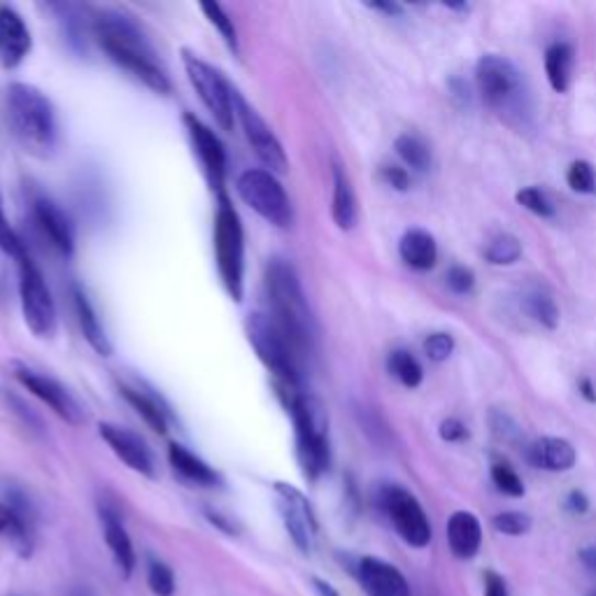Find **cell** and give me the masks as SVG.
Returning <instances> with one entry per match:
<instances>
[{
	"mask_svg": "<svg viewBox=\"0 0 596 596\" xmlns=\"http://www.w3.org/2000/svg\"><path fill=\"white\" fill-rule=\"evenodd\" d=\"M475 82L483 101L492 110H510L522 93V77L508 59L496 54H485L475 66Z\"/></svg>",
	"mask_w": 596,
	"mask_h": 596,
	"instance_id": "cell-11",
	"label": "cell"
},
{
	"mask_svg": "<svg viewBox=\"0 0 596 596\" xmlns=\"http://www.w3.org/2000/svg\"><path fill=\"white\" fill-rule=\"evenodd\" d=\"M245 334L259 361L273 373L278 394L282 401L294 396L301 390V363L303 359L294 350L290 338L268 313H252L245 319Z\"/></svg>",
	"mask_w": 596,
	"mask_h": 596,
	"instance_id": "cell-5",
	"label": "cell"
},
{
	"mask_svg": "<svg viewBox=\"0 0 596 596\" xmlns=\"http://www.w3.org/2000/svg\"><path fill=\"white\" fill-rule=\"evenodd\" d=\"M99 434L108 443V448L114 452V457H117L120 461H124V464L131 471H136L140 475H145V477L157 475L154 454H151V450L147 448V443L136 431H131V429L120 427V425H110V421H105V425L99 427Z\"/></svg>",
	"mask_w": 596,
	"mask_h": 596,
	"instance_id": "cell-16",
	"label": "cell"
},
{
	"mask_svg": "<svg viewBox=\"0 0 596 596\" xmlns=\"http://www.w3.org/2000/svg\"><path fill=\"white\" fill-rule=\"evenodd\" d=\"M68 596H95V594L91 589H87V587H75V589H70Z\"/></svg>",
	"mask_w": 596,
	"mask_h": 596,
	"instance_id": "cell-53",
	"label": "cell"
},
{
	"mask_svg": "<svg viewBox=\"0 0 596 596\" xmlns=\"http://www.w3.org/2000/svg\"><path fill=\"white\" fill-rule=\"evenodd\" d=\"M492 527L504 536H525L531 529V517L520 510H506L492 517Z\"/></svg>",
	"mask_w": 596,
	"mask_h": 596,
	"instance_id": "cell-39",
	"label": "cell"
},
{
	"mask_svg": "<svg viewBox=\"0 0 596 596\" xmlns=\"http://www.w3.org/2000/svg\"><path fill=\"white\" fill-rule=\"evenodd\" d=\"M446 282H448L452 294L466 296L473 292V286H475V273L466 266H452L446 275Z\"/></svg>",
	"mask_w": 596,
	"mask_h": 596,
	"instance_id": "cell-43",
	"label": "cell"
},
{
	"mask_svg": "<svg viewBox=\"0 0 596 596\" xmlns=\"http://www.w3.org/2000/svg\"><path fill=\"white\" fill-rule=\"evenodd\" d=\"M355 575L369 596H413L406 575L380 556H361Z\"/></svg>",
	"mask_w": 596,
	"mask_h": 596,
	"instance_id": "cell-17",
	"label": "cell"
},
{
	"mask_svg": "<svg viewBox=\"0 0 596 596\" xmlns=\"http://www.w3.org/2000/svg\"><path fill=\"white\" fill-rule=\"evenodd\" d=\"M12 375L14 380L22 384L24 390H29L35 398H41L45 406H49L61 419H66L68 425L77 427L87 419L85 411L77 398L64 387L59 380H54L41 371H35L22 361H12Z\"/></svg>",
	"mask_w": 596,
	"mask_h": 596,
	"instance_id": "cell-13",
	"label": "cell"
},
{
	"mask_svg": "<svg viewBox=\"0 0 596 596\" xmlns=\"http://www.w3.org/2000/svg\"><path fill=\"white\" fill-rule=\"evenodd\" d=\"M91 31L93 41L99 43L112 64L136 77L154 93H170L172 85L159 54L154 52L143 29L133 22V16L120 10H103L95 14Z\"/></svg>",
	"mask_w": 596,
	"mask_h": 596,
	"instance_id": "cell-1",
	"label": "cell"
},
{
	"mask_svg": "<svg viewBox=\"0 0 596 596\" xmlns=\"http://www.w3.org/2000/svg\"><path fill=\"white\" fill-rule=\"evenodd\" d=\"M72 305H75L77 324H80V331H82L85 340L89 342V348L93 352H99L101 357H110L112 355V342L108 338L105 326L101 324V317H99V313H95V307L89 301L87 292L77 284L72 286Z\"/></svg>",
	"mask_w": 596,
	"mask_h": 596,
	"instance_id": "cell-23",
	"label": "cell"
},
{
	"mask_svg": "<svg viewBox=\"0 0 596 596\" xmlns=\"http://www.w3.org/2000/svg\"><path fill=\"white\" fill-rule=\"evenodd\" d=\"M101 525H103L105 543L114 556V564H117L124 578H131L133 571H136L138 556H136V550H133V541L122 522L117 508L101 504Z\"/></svg>",
	"mask_w": 596,
	"mask_h": 596,
	"instance_id": "cell-20",
	"label": "cell"
},
{
	"mask_svg": "<svg viewBox=\"0 0 596 596\" xmlns=\"http://www.w3.org/2000/svg\"><path fill=\"white\" fill-rule=\"evenodd\" d=\"M205 515H207V520H210V522H213V525H215L217 529H222L224 533H236V527H234V525H230V522L226 520V517H222L220 513H213V510H207Z\"/></svg>",
	"mask_w": 596,
	"mask_h": 596,
	"instance_id": "cell-49",
	"label": "cell"
},
{
	"mask_svg": "<svg viewBox=\"0 0 596 596\" xmlns=\"http://www.w3.org/2000/svg\"><path fill=\"white\" fill-rule=\"evenodd\" d=\"M394 149L401 157V161L408 168L417 172H425L431 168V149L421 138L411 136V133H403V136L394 140Z\"/></svg>",
	"mask_w": 596,
	"mask_h": 596,
	"instance_id": "cell-31",
	"label": "cell"
},
{
	"mask_svg": "<svg viewBox=\"0 0 596 596\" xmlns=\"http://www.w3.org/2000/svg\"><path fill=\"white\" fill-rule=\"evenodd\" d=\"M525 454L533 469H543L552 473L571 471L575 466V461H578V452H575L571 440L560 436H543L533 440Z\"/></svg>",
	"mask_w": 596,
	"mask_h": 596,
	"instance_id": "cell-21",
	"label": "cell"
},
{
	"mask_svg": "<svg viewBox=\"0 0 596 596\" xmlns=\"http://www.w3.org/2000/svg\"><path fill=\"white\" fill-rule=\"evenodd\" d=\"M566 184L575 191V194H583V196H589L596 191V172L592 168L589 161H573L566 170Z\"/></svg>",
	"mask_w": 596,
	"mask_h": 596,
	"instance_id": "cell-38",
	"label": "cell"
},
{
	"mask_svg": "<svg viewBox=\"0 0 596 596\" xmlns=\"http://www.w3.org/2000/svg\"><path fill=\"white\" fill-rule=\"evenodd\" d=\"M182 64L191 87L199 93L201 103L215 117V124L222 131H234L236 126V87L230 85L224 72L213 64H207L203 56L191 49H182Z\"/></svg>",
	"mask_w": 596,
	"mask_h": 596,
	"instance_id": "cell-7",
	"label": "cell"
},
{
	"mask_svg": "<svg viewBox=\"0 0 596 596\" xmlns=\"http://www.w3.org/2000/svg\"><path fill=\"white\" fill-rule=\"evenodd\" d=\"M213 247L224 290L240 303L245 296V230L238 210L226 194H217Z\"/></svg>",
	"mask_w": 596,
	"mask_h": 596,
	"instance_id": "cell-6",
	"label": "cell"
},
{
	"mask_svg": "<svg viewBox=\"0 0 596 596\" xmlns=\"http://www.w3.org/2000/svg\"><path fill=\"white\" fill-rule=\"evenodd\" d=\"M120 390L124 398L133 406V411L145 419V425L151 431H157L161 436L168 431L170 415H168V408L161 403V398H157V394H151L145 387H131V384H122Z\"/></svg>",
	"mask_w": 596,
	"mask_h": 596,
	"instance_id": "cell-26",
	"label": "cell"
},
{
	"mask_svg": "<svg viewBox=\"0 0 596 596\" xmlns=\"http://www.w3.org/2000/svg\"><path fill=\"white\" fill-rule=\"evenodd\" d=\"M578 392L587 403H596V387H594V382L589 378L578 380Z\"/></svg>",
	"mask_w": 596,
	"mask_h": 596,
	"instance_id": "cell-50",
	"label": "cell"
},
{
	"mask_svg": "<svg viewBox=\"0 0 596 596\" xmlns=\"http://www.w3.org/2000/svg\"><path fill=\"white\" fill-rule=\"evenodd\" d=\"M446 8L448 10H457V12H469L471 5H466V3H446Z\"/></svg>",
	"mask_w": 596,
	"mask_h": 596,
	"instance_id": "cell-54",
	"label": "cell"
},
{
	"mask_svg": "<svg viewBox=\"0 0 596 596\" xmlns=\"http://www.w3.org/2000/svg\"><path fill=\"white\" fill-rule=\"evenodd\" d=\"M575 52L569 43H554L546 52V75L548 82L556 93H566L573 77Z\"/></svg>",
	"mask_w": 596,
	"mask_h": 596,
	"instance_id": "cell-29",
	"label": "cell"
},
{
	"mask_svg": "<svg viewBox=\"0 0 596 596\" xmlns=\"http://www.w3.org/2000/svg\"><path fill=\"white\" fill-rule=\"evenodd\" d=\"M273 490H275V504H278L280 517H282L286 533H290L292 538V543L303 554H311L317 546V536H319V525H317V517L311 502H307V496L294 485L275 483Z\"/></svg>",
	"mask_w": 596,
	"mask_h": 596,
	"instance_id": "cell-12",
	"label": "cell"
},
{
	"mask_svg": "<svg viewBox=\"0 0 596 596\" xmlns=\"http://www.w3.org/2000/svg\"><path fill=\"white\" fill-rule=\"evenodd\" d=\"M438 436L443 438L446 443H461V440L469 438V427L461 419H457V417H448V419L440 421Z\"/></svg>",
	"mask_w": 596,
	"mask_h": 596,
	"instance_id": "cell-44",
	"label": "cell"
},
{
	"mask_svg": "<svg viewBox=\"0 0 596 596\" xmlns=\"http://www.w3.org/2000/svg\"><path fill=\"white\" fill-rule=\"evenodd\" d=\"M147 585L154 596H172L176 594V573L161 560H149L147 566Z\"/></svg>",
	"mask_w": 596,
	"mask_h": 596,
	"instance_id": "cell-36",
	"label": "cell"
},
{
	"mask_svg": "<svg viewBox=\"0 0 596 596\" xmlns=\"http://www.w3.org/2000/svg\"><path fill=\"white\" fill-rule=\"evenodd\" d=\"M522 305H525V313H527L533 322H538L541 326H546V329L554 331L556 326H560V319H562L560 307H556V303H554L550 296H546V294H541V292H533V294H527V296L522 299Z\"/></svg>",
	"mask_w": 596,
	"mask_h": 596,
	"instance_id": "cell-32",
	"label": "cell"
},
{
	"mask_svg": "<svg viewBox=\"0 0 596 596\" xmlns=\"http://www.w3.org/2000/svg\"><path fill=\"white\" fill-rule=\"evenodd\" d=\"M33 215L49 243L59 249L64 257H70L75 252V230L64 210L47 196H35Z\"/></svg>",
	"mask_w": 596,
	"mask_h": 596,
	"instance_id": "cell-19",
	"label": "cell"
},
{
	"mask_svg": "<svg viewBox=\"0 0 596 596\" xmlns=\"http://www.w3.org/2000/svg\"><path fill=\"white\" fill-rule=\"evenodd\" d=\"M522 257V243L510 234H502L490 240L485 247V259L492 266H513Z\"/></svg>",
	"mask_w": 596,
	"mask_h": 596,
	"instance_id": "cell-33",
	"label": "cell"
},
{
	"mask_svg": "<svg viewBox=\"0 0 596 596\" xmlns=\"http://www.w3.org/2000/svg\"><path fill=\"white\" fill-rule=\"evenodd\" d=\"M284 406L294 421V446L301 473L307 483H317L331 466L329 415L319 398L305 392L286 398Z\"/></svg>",
	"mask_w": 596,
	"mask_h": 596,
	"instance_id": "cell-4",
	"label": "cell"
},
{
	"mask_svg": "<svg viewBox=\"0 0 596 596\" xmlns=\"http://www.w3.org/2000/svg\"><path fill=\"white\" fill-rule=\"evenodd\" d=\"M380 178L382 182L396 189V191H408L411 189V176H408V170L406 168H401V166H382L380 170Z\"/></svg>",
	"mask_w": 596,
	"mask_h": 596,
	"instance_id": "cell-45",
	"label": "cell"
},
{
	"mask_svg": "<svg viewBox=\"0 0 596 596\" xmlns=\"http://www.w3.org/2000/svg\"><path fill=\"white\" fill-rule=\"evenodd\" d=\"M236 122H240L245 138L257 154V159L271 170L273 176L275 172L290 170V159H286V151L273 128L268 126L261 114L243 99L240 91H236Z\"/></svg>",
	"mask_w": 596,
	"mask_h": 596,
	"instance_id": "cell-14",
	"label": "cell"
},
{
	"mask_svg": "<svg viewBox=\"0 0 596 596\" xmlns=\"http://www.w3.org/2000/svg\"><path fill=\"white\" fill-rule=\"evenodd\" d=\"M0 249H3L8 257H14L16 261H22L26 257L22 238L16 236V230L10 226V222L5 217L3 196H0Z\"/></svg>",
	"mask_w": 596,
	"mask_h": 596,
	"instance_id": "cell-40",
	"label": "cell"
},
{
	"mask_svg": "<svg viewBox=\"0 0 596 596\" xmlns=\"http://www.w3.org/2000/svg\"><path fill=\"white\" fill-rule=\"evenodd\" d=\"M490 427H492L494 436H496L498 440H504V443L517 446V443H520V440H522V429L517 427V421H515L510 415H506V413H502V411H492V415H490Z\"/></svg>",
	"mask_w": 596,
	"mask_h": 596,
	"instance_id": "cell-41",
	"label": "cell"
},
{
	"mask_svg": "<svg viewBox=\"0 0 596 596\" xmlns=\"http://www.w3.org/2000/svg\"><path fill=\"white\" fill-rule=\"evenodd\" d=\"M371 10L375 12H382V14H387V16H398L403 14V8L398 3H390V0H382V3H369Z\"/></svg>",
	"mask_w": 596,
	"mask_h": 596,
	"instance_id": "cell-48",
	"label": "cell"
},
{
	"mask_svg": "<svg viewBox=\"0 0 596 596\" xmlns=\"http://www.w3.org/2000/svg\"><path fill=\"white\" fill-rule=\"evenodd\" d=\"M485 596H510L506 581L494 571H485Z\"/></svg>",
	"mask_w": 596,
	"mask_h": 596,
	"instance_id": "cell-47",
	"label": "cell"
},
{
	"mask_svg": "<svg viewBox=\"0 0 596 596\" xmlns=\"http://www.w3.org/2000/svg\"><path fill=\"white\" fill-rule=\"evenodd\" d=\"M33 47L31 31L16 10L0 5V64L5 68H16Z\"/></svg>",
	"mask_w": 596,
	"mask_h": 596,
	"instance_id": "cell-18",
	"label": "cell"
},
{
	"mask_svg": "<svg viewBox=\"0 0 596 596\" xmlns=\"http://www.w3.org/2000/svg\"><path fill=\"white\" fill-rule=\"evenodd\" d=\"M564 506H566V510L573 513V515H585V513L589 510V498L585 496V492L573 490V492H569Z\"/></svg>",
	"mask_w": 596,
	"mask_h": 596,
	"instance_id": "cell-46",
	"label": "cell"
},
{
	"mask_svg": "<svg viewBox=\"0 0 596 596\" xmlns=\"http://www.w3.org/2000/svg\"><path fill=\"white\" fill-rule=\"evenodd\" d=\"M581 560H583V564H585L587 569L596 571V548H585V550L581 552Z\"/></svg>",
	"mask_w": 596,
	"mask_h": 596,
	"instance_id": "cell-52",
	"label": "cell"
},
{
	"mask_svg": "<svg viewBox=\"0 0 596 596\" xmlns=\"http://www.w3.org/2000/svg\"><path fill=\"white\" fill-rule=\"evenodd\" d=\"M238 196L249 205L255 213L273 224L275 228H290L294 224V207L284 187L266 168H247L236 180Z\"/></svg>",
	"mask_w": 596,
	"mask_h": 596,
	"instance_id": "cell-8",
	"label": "cell"
},
{
	"mask_svg": "<svg viewBox=\"0 0 596 596\" xmlns=\"http://www.w3.org/2000/svg\"><path fill=\"white\" fill-rule=\"evenodd\" d=\"M168 461H170L172 471H176L184 480V483H189V485L217 487L222 483L220 473L213 466H210V464H205V461L199 454L187 450L184 446L172 443L168 448Z\"/></svg>",
	"mask_w": 596,
	"mask_h": 596,
	"instance_id": "cell-25",
	"label": "cell"
},
{
	"mask_svg": "<svg viewBox=\"0 0 596 596\" xmlns=\"http://www.w3.org/2000/svg\"><path fill=\"white\" fill-rule=\"evenodd\" d=\"M311 583H313V589L317 592V596H340L334 585H329V583L322 581V578H313Z\"/></svg>",
	"mask_w": 596,
	"mask_h": 596,
	"instance_id": "cell-51",
	"label": "cell"
},
{
	"mask_svg": "<svg viewBox=\"0 0 596 596\" xmlns=\"http://www.w3.org/2000/svg\"><path fill=\"white\" fill-rule=\"evenodd\" d=\"M492 483L496 485V490L506 494V496H513V498H520L525 496V483L522 477L517 475V471L508 464H504V461H496V464H492Z\"/></svg>",
	"mask_w": 596,
	"mask_h": 596,
	"instance_id": "cell-37",
	"label": "cell"
},
{
	"mask_svg": "<svg viewBox=\"0 0 596 596\" xmlns=\"http://www.w3.org/2000/svg\"><path fill=\"white\" fill-rule=\"evenodd\" d=\"M398 257L413 271L427 273L438 261V243L425 228H408L398 240Z\"/></svg>",
	"mask_w": 596,
	"mask_h": 596,
	"instance_id": "cell-24",
	"label": "cell"
},
{
	"mask_svg": "<svg viewBox=\"0 0 596 596\" xmlns=\"http://www.w3.org/2000/svg\"><path fill=\"white\" fill-rule=\"evenodd\" d=\"M331 217L340 230H352L357 226V196L352 191L348 172H345L340 164H334Z\"/></svg>",
	"mask_w": 596,
	"mask_h": 596,
	"instance_id": "cell-27",
	"label": "cell"
},
{
	"mask_svg": "<svg viewBox=\"0 0 596 596\" xmlns=\"http://www.w3.org/2000/svg\"><path fill=\"white\" fill-rule=\"evenodd\" d=\"M387 371L406 390H417L425 382V369L408 350H394L387 357Z\"/></svg>",
	"mask_w": 596,
	"mask_h": 596,
	"instance_id": "cell-30",
	"label": "cell"
},
{
	"mask_svg": "<svg viewBox=\"0 0 596 596\" xmlns=\"http://www.w3.org/2000/svg\"><path fill=\"white\" fill-rule=\"evenodd\" d=\"M8 124L16 143L37 159H47L59 147V122L47 95L26 82L8 89Z\"/></svg>",
	"mask_w": 596,
	"mask_h": 596,
	"instance_id": "cell-3",
	"label": "cell"
},
{
	"mask_svg": "<svg viewBox=\"0 0 596 596\" xmlns=\"http://www.w3.org/2000/svg\"><path fill=\"white\" fill-rule=\"evenodd\" d=\"M19 296H22V313L31 334L52 338L56 331V305L41 268L29 257L19 261Z\"/></svg>",
	"mask_w": 596,
	"mask_h": 596,
	"instance_id": "cell-10",
	"label": "cell"
},
{
	"mask_svg": "<svg viewBox=\"0 0 596 596\" xmlns=\"http://www.w3.org/2000/svg\"><path fill=\"white\" fill-rule=\"evenodd\" d=\"M263 284L268 305H271L268 315L275 319L284 336L294 345L299 357L305 361L315 352L317 324L311 305H307L296 268L284 259H273L266 266Z\"/></svg>",
	"mask_w": 596,
	"mask_h": 596,
	"instance_id": "cell-2",
	"label": "cell"
},
{
	"mask_svg": "<svg viewBox=\"0 0 596 596\" xmlns=\"http://www.w3.org/2000/svg\"><path fill=\"white\" fill-rule=\"evenodd\" d=\"M515 201L517 205H522L525 210H529L531 215L541 217V220H552L554 217V205L552 201L548 199V194L543 189L538 187H525L515 194Z\"/></svg>",
	"mask_w": 596,
	"mask_h": 596,
	"instance_id": "cell-34",
	"label": "cell"
},
{
	"mask_svg": "<svg viewBox=\"0 0 596 596\" xmlns=\"http://www.w3.org/2000/svg\"><path fill=\"white\" fill-rule=\"evenodd\" d=\"M0 536H5L19 556L33 552V520L16 513L8 502H0Z\"/></svg>",
	"mask_w": 596,
	"mask_h": 596,
	"instance_id": "cell-28",
	"label": "cell"
},
{
	"mask_svg": "<svg viewBox=\"0 0 596 596\" xmlns=\"http://www.w3.org/2000/svg\"><path fill=\"white\" fill-rule=\"evenodd\" d=\"M448 546L457 560H473L483 546V527L469 510H457L448 520Z\"/></svg>",
	"mask_w": 596,
	"mask_h": 596,
	"instance_id": "cell-22",
	"label": "cell"
},
{
	"mask_svg": "<svg viewBox=\"0 0 596 596\" xmlns=\"http://www.w3.org/2000/svg\"><path fill=\"white\" fill-rule=\"evenodd\" d=\"M201 10H203V14L210 19V24H213V26L220 31L222 41H224L230 49L238 52V31H236V26H234V19H230V16L226 14V10H224L222 5H217V3H203Z\"/></svg>",
	"mask_w": 596,
	"mask_h": 596,
	"instance_id": "cell-35",
	"label": "cell"
},
{
	"mask_svg": "<svg viewBox=\"0 0 596 596\" xmlns=\"http://www.w3.org/2000/svg\"><path fill=\"white\" fill-rule=\"evenodd\" d=\"M378 506L387 515L394 531L411 548H427L434 538L429 517L417 498L398 485H384L378 492Z\"/></svg>",
	"mask_w": 596,
	"mask_h": 596,
	"instance_id": "cell-9",
	"label": "cell"
},
{
	"mask_svg": "<svg viewBox=\"0 0 596 596\" xmlns=\"http://www.w3.org/2000/svg\"><path fill=\"white\" fill-rule=\"evenodd\" d=\"M184 126L189 133L191 147H194L199 164L203 168V176L210 184V189L224 194V182H226V149L217 133L203 124L196 114H184Z\"/></svg>",
	"mask_w": 596,
	"mask_h": 596,
	"instance_id": "cell-15",
	"label": "cell"
},
{
	"mask_svg": "<svg viewBox=\"0 0 596 596\" xmlns=\"http://www.w3.org/2000/svg\"><path fill=\"white\" fill-rule=\"evenodd\" d=\"M457 348L454 342V336L448 334V331H436V334H429L427 340H425V355L434 361V363H443L452 357Z\"/></svg>",
	"mask_w": 596,
	"mask_h": 596,
	"instance_id": "cell-42",
	"label": "cell"
}]
</instances>
